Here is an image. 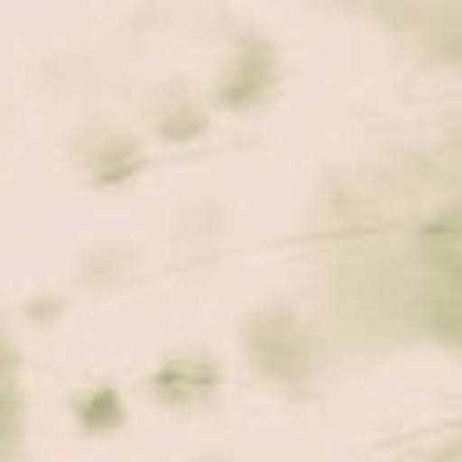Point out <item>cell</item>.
<instances>
[{
	"label": "cell",
	"instance_id": "6da1fadb",
	"mask_svg": "<svg viewBox=\"0 0 462 462\" xmlns=\"http://www.w3.org/2000/svg\"><path fill=\"white\" fill-rule=\"evenodd\" d=\"M215 384H219V370L209 356H176L152 380V399H161L166 409H190V404H205L215 394Z\"/></svg>",
	"mask_w": 462,
	"mask_h": 462
},
{
	"label": "cell",
	"instance_id": "7a4b0ae2",
	"mask_svg": "<svg viewBox=\"0 0 462 462\" xmlns=\"http://www.w3.org/2000/svg\"><path fill=\"white\" fill-rule=\"evenodd\" d=\"M273 88H278V54H268L263 64H248V59L239 54L229 64V73H224V83H219V103L224 107H258V103H268Z\"/></svg>",
	"mask_w": 462,
	"mask_h": 462
},
{
	"label": "cell",
	"instance_id": "3957f363",
	"mask_svg": "<svg viewBox=\"0 0 462 462\" xmlns=\"http://www.w3.org/2000/svg\"><path fill=\"white\" fill-rule=\"evenodd\" d=\"M73 409H79L83 433H112L122 419H127V414H122V399H117V390H112V384H97V390L83 394Z\"/></svg>",
	"mask_w": 462,
	"mask_h": 462
}]
</instances>
